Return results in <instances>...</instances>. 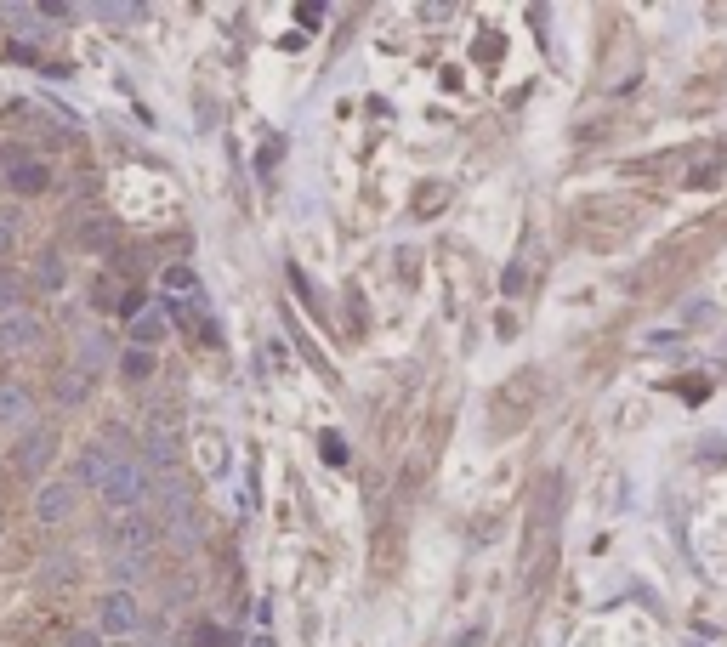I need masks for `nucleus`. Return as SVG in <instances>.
I'll return each instance as SVG.
<instances>
[{
    "label": "nucleus",
    "mask_w": 727,
    "mask_h": 647,
    "mask_svg": "<svg viewBox=\"0 0 727 647\" xmlns=\"http://www.w3.org/2000/svg\"><path fill=\"white\" fill-rule=\"evenodd\" d=\"M154 500V472L142 466V460H120L114 466V477L103 483V506H114V511H142Z\"/></svg>",
    "instance_id": "1"
},
{
    "label": "nucleus",
    "mask_w": 727,
    "mask_h": 647,
    "mask_svg": "<svg viewBox=\"0 0 727 647\" xmlns=\"http://www.w3.org/2000/svg\"><path fill=\"white\" fill-rule=\"evenodd\" d=\"M125 449H131V432H125V426H108L103 438H97L86 455H80V483H97V489H103L108 477H114V466H120V460H131Z\"/></svg>",
    "instance_id": "2"
},
{
    "label": "nucleus",
    "mask_w": 727,
    "mask_h": 647,
    "mask_svg": "<svg viewBox=\"0 0 727 647\" xmlns=\"http://www.w3.org/2000/svg\"><path fill=\"white\" fill-rule=\"evenodd\" d=\"M154 540H160V523H154L148 511H131V517H125V523L108 534V545L120 551V562H131V557L142 562L148 551H154Z\"/></svg>",
    "instance_id": "3"
},
{
    "label": "nucleus",
    "mask_w": 727,
    "mask_h": 647,
    "mask_svg": "<svg viewBox=\"0 0 727 647\" xmlns=\"http://www.w3.org/2000/svg\"><path fill=\"white\" fill-rule=\"evenodd\" d=\"M142 625V608L131 591H108L103 608H97V636H137Z\"/></svg>",
    "instance_id": "4"
},
{
    "label": "nucleus",
    "mask_w": 727,
    "mask_h": 647,
    "mask_svg": "<svg viewBox=\"0 0 727 647\" xmlns=\"http://www.w3.org/2000/svg\"><path fill=\"white\" fill-rule=\"evenodd\" d=\"M74 506H80V483H63V477L40 483V494H35V517L40 523H69Z\"/></svg>",
    "instance_id": "5"
},
{
    "label": "nucleus",
    "mask_w": 727,
    "mask_h": 647,
    "mask_svg": "<svg viewBox=\"0 0 727 647\" xmlns=\"http://www.w3.org/2000/svg\"><path fill=\"white\" fill-rule=\"evenodd\" d=\"M0 182L12 193H40L52 182V171H46V159H35V154H6L0 159Z\"/></svg>",
    "instance_id": "6"
},
{
    "label": "nucleus",
    "mask_w": 727,
    "mask_h": 647,
    "mask_svg": "<svg viewBox=\"0 0 727 647\" xmlns=\"http://www.w3.org/2000/svg\"><path fill=\"white\" fill-rule=\"evenodd\" d=\"M40 347V318L12 307V313H0V352L6 358H18V352H35Z\"/></svg>",
    "instance_id": "7"
},
{
    "label": "nucleus",
    "mask_w": 727,
    "mask_h": 647,
    "mask_svg": "<svg viewBox=\"0 0 727 647\" xmlns=\"http://www.w3.org/2000/svg\"><path fill=\"white\" fill-rule=\"evenodd\" d=\"M52 460H57V432H52V426H29V438L18 443V472L23 477H40Z\"/></svg>",
    "instance_id": "8"
},
{
    "label": "nucleus",
    "mask_w": 727,
    "mask_h": 647,
    "mask_svg": "<svg viewBox=\"0 0 727 647\" xmlns=\"http://www.w3.org/2000/svg\"><path fill=\"white\" fill-rule=\"evenodd\" d=\"M165 335H171V318H165V307H142V313L131 318V347L154 352Z\"/></svg>",
    "instance_id": "9"
},
{
    "label": "nucleus",
    "mask_w": 727,
    "mask_h": 647,
    "mask_svg": "<svg viewBox=\"0 0 727 647\" xmlns=\"http://www.w3.org/2000/svg\"><path fill=\"white\" fill-rule=\"evenodd\" d=\"M35 415V398L23 386H0V426H29Z\"/></svg>",
    "instance_id": "10"
},
{
    "label": "nucleus",
    "mask_w": 727,
    "mask_h": 647,
    "mask_svg": "<svg viewBox=\"0 0 727 647\" xmlns=\"http://www.w3.org/2000/svg\"><path fill=\"white\" fill-rule=\"evenodd\" d=\"M80 398H86V369H69L57 381V403H80Z\"/></svg>",
    "instance_id": "11"
},
{
    "label": "nucleus",
    "mask_w": 727,
    "mask_h": 647,
    "mask_svg": "<svg viewBox=\"0 0 727 647\" xmlns=\"http://www.w3.org/2000/svg\"><path fill=\"white\" fill-rule=\"evenodd\" d=\"M199 460L205 472H222V432H199Z\"/></svg>",
    "instance_id": "12"
},
{
    "label": "nucleus",
    "mask_w": 727,
    "mask_h": 647,
    "mask_svg": "<svg viewBox=\"0 0 727 647\" xmlns=\"http://www.w3.org/2000/svg\"><path fill=\"white\" fill-rule=\"evenodd\" d=\"M125 375H131V381H148V375H154V352L131 347V352H125Z\"/></svg>",
    "instance_id": "13"
},
{
    "label": "nucleus",
    "mask_w": 727,
    "mask_h": 647,
    "mask_svg": "<svg viewBox=\"0 0 727 647\" xmlns=\"http://www.w3.org/2000/svg\"><path fill=\"white\" fill-rule=\"evenodd\" d=\"M35 279L46 284V290H57V284H63V262H57L52 250H46V256H40V262H35Z\"/></svg>",
    "instance_id": "14"
},
{
    "label": "nucleus",
    "mask_w": 727,
    "mask_h": 647,
    "mask_svg": "<svg viewBox=\"0 0 727 647\" xmlns=\"http://www.w3.org/2000/svg\"><path fill=\"white\" fill-rule=\"evenodd\" d=\"M103 347H108L103 335H80V369H97V364H103Z\"/></svg>",
    "instance_id": "15"
},
{
    "label": "nucleus",
    "mask_w": 727,
    "mask_h": 647,
    "mask_svg": "<svg viewBox=\"0 0 727 647\" xmlns=\"http://www.w3.org/2000/svg\"><path fill=\"white\" fill-rule=\"evenodd\" d=\"M165 290H194V296H199V279H194V267H165Z\"/></svg>",
    "instance_id": "16"
},
{
    "label": "nucleus",
    "mask_w": 727,
    "mask_h": 647,
    "mask_svg": "<svg viewBox=\"0 0 727 647\" xmlns=\"http://www.w3.org/2000/svg\"><path fill=\"white\" fill-rule=\"evenodd\" d=\"M80 239H86V245H97V250H108V245H114V222H86V228H80Z\"/></svg>",
    "instance_id": "17"
},
{
    "label": "nucleus",
    "mask_w": 727,
    "mask_h": 647,
    "mask_svg": "<svg viewBox=\"0 0 727 647\" xmlns=\"http://www.w3.org/2000/svg\"><path fill=\"white\" fill-rule=\"evenodd\" d=\"M69 647H103V636H97V630H74Z\"/></svg>",
    "instance_id": "18"
},
{
    "label": "nucleus",
    "mask_w": 727,
    "mask_h": 647,
    "mask_svg": "<svg viewBox=\"0 0 727 647\" xmlns=\"http://www.w3.org/2000/svg\"><path fill=\"white\" fill-rule=\"evenodd\" d=\"M194 642H199V647H222V630H216V625H199Z\"/></svg>",
    "instance_id": "19"
},
{
    "label": "nucleus",
    "mask_w": 727,
    "mask_h": 647,
    "mask_svg": "<svg viewBox=\"0 0 727 647\" xmlns=\"http://www.w3.org/2000/svg\"><path fill=\"white\" fill-rule=\"evenodd\" d=\"M6 250H12V222L0 216V256H6Z\"/></svg>",
    "instance_id": "20"
},
{
    "label": "nucleus",
    "mask_w": 727,
    "mask_h": 647,
    "mask_svg": "<svg viewBox=\"0 0 727 647\" xmlns=\"http://www.w3.org/2000/svg\"><path fill=\"white\" fill-rule=\"evenodd\" d=\"M256 647H273V642H267V636H262V642H256Z\"/></svg>",
    "instance_id": "21"
}]
</instances>
